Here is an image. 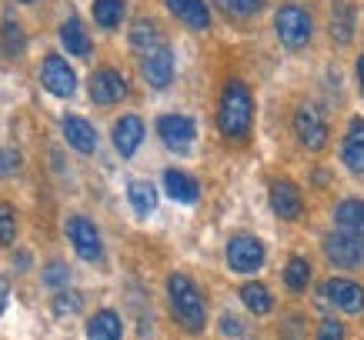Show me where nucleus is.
I'll return each mask as SVG.
<instances>
[{"mask_svg":"<svg viewBox=\"0 0 364 340\" xmlns=\"http://www.w3.org/2000/svg\"><path fill=\"white\" fill-rule=\"evenodd\" d=\"M251 117H254L251 90L244 87L241 80L224 84L221 104H218V127H221L224 137H231V141H244L247 131H251Z\"/></svg>","mask_w":364,"mask_h":340,"instance_id":"1","label":"nucleus"},{"mask_svg":"<svg viewBox=\"0 0 364 340\" xmlns=\"http://www.w3.org/2000/svg\"><path fill=\"white\" fill-rule=\"evenodd\" d=\"M167 297H171V314L188 334H200L204 320H208V307H204V297L194 287V280L184 274H171L167 277Z\"/></svg>","mask_w":364,"mask_h":340,"instance_id":"2","label":"nucleus"},{"mask_svg":"<svg viewBox=\"0 0 364 340\" xmlns=\"http://www.w3.org/2000/svg\"><path fill=\"white\" fill-rule=\"evenodd\" d=\"M274 31L277 40L287 50H301L311 40V13L304 7H298V4H284L274 17Z\"/></svg>","mask_w":364,"mask_h":340,"instance_id":"3","label":"nucleus"},{"mask_svg":"<svg viewBox=\"0 0 364 340\" xmlns=\"http://www.w3.org/2000/svg\"><path fill=\"white\" fill-rule=\"evenodd\" d=\"M264 263V243L251 234H237L228 241V267L234 274H254Z\"/></svg>","mask_w":364,"mask_h":340,"instance_id":"4","label":"nucleus"},{"mask_svg":"<svg viewBox=\"0 0 364 340\" xmlns=\"http://www.w3.org/2000/svg\"><path fill=\"white\" fill-rule=\"evenodd\" d=\"M294 133H298L301 147L324 150V143H328V124H324V117H321V110L314 104H301L294 110Z\"/></svg>","mask_w":364,"mask_h":340,"instance_id":"5","label":"nucleus"},{"mask_svg":"<svg viewBox=\"0 0 364 340\" xmlns=\"http://www.w3.org/2000/svg\"><path fill=\"white\" fill-rule=\"evenodd\" d=\"M324 257L334 263V267H361L364 263V237H351V234L334 231L324 237Z\"/></svg>","mask_w":364,"mask_h":340,"instance_id":"6","label":"nucleus"},{"mask_svg":"<svg viewBox=\"0 0 364 340\" xmlns=\"http://www.w3.org/2000/svg\"><path fill=\"white\" fill-rule=\"evenodd\" d=\"M157 133H161V141H164L167 150L188 154L194 137H198V127H194V121L184 117V114H164V117L157 121Z\"/></svg>","mask_w":364,"mask_h":340,"instance_id":"7","label":"nucleus"},{"mask_svg":"<svg viewBox=\"0 0 364 340\" xmlns=\"http://www.w3.org/2000/svg\"><path fill=\"white\" fill-rule=\"evenodd\" d=\"M41 80H44V87L50 90L54 97H70V94L77 90V74H74V67L57 54H50L44 60V67H41Z\"/></svg>","mask_w":364,"mask_h":340,"instance_id":"8","label":"nucleus"},{"mask_svg":"<svg viewBox=\"0 0 364 340\" xmlns=\"http://www.w3.org/2000/svg\"><path fill=\"white\" fill-rule=\"evenodd\" d=\"M321 294H324L328 304H334V307L344 310V314H361L364 310V290H361V284H354V280L331 277V280L324 284Z\"/></svg>","mask_w":364,"mask_h":340,"instance_id":"9","label":"nucleus"},{"mask_svg":"<svg viewBox=\"0 0 364 340\" xmlns=\"http://www.w3.org/2000/svg\"><path fill=\"white\" fill-rule=\"evenodd\" d=\"M67 237H70L74 251H77L84 261H100V257H104L100 234H97V227H94L87 217H70L67 220Z\"/></svg>","mask_w":364,"mask_h":340,"instance_id":"10","label":"nucleus"},{"mask_svg":"<svg viewBox=\"0 0 364 340\" xmlns=\"http://www.w3.org/2000/svg\"><path fill=\"white\" fill-rule=\"evenodd\" d=\"M141 70H144V80H147L151 87H154V90H164L167 84L174 80V54H171L167 47L157 44L154 50H147V54H144Z\"/></svg>","mask_w":364,"mask_h":340,"instance_id":"11","label":"nucleus"},{"mask_svg":"<svg viewBox=\"0 0 364 340\" xmlns=\"http://www.w3.org/2000/svg\"><path fill=\"white\" fill-rule=\"evenodd\" d=\"M127 97V84L117 70H97L90 77V100L100 104V107H111V104H121Z\"/></svg>","mask_w":364,"mask_h":340,"instance_id":"12","label":"nucleus"},{"mask_svg":"<svg viewBox=\"0 0 364 340\" xmlns=\"http://www.w3.org/2000/svg\"><path fill=\"white\" fill-rule=\"evenodd\" d=\"M271 210H274L281 220H298L301 210H304L298 184H291V180H274V184H271Z\"/></svg>","mask_w":364,"mask_h":340,"instance_id":"13","label":"nucleus"},{"mask_svg":"<svg viewBox=\"0 0 364 340\" xmlns=\"http://www.w3.org/2000/svg\"><path fill=\"white\" fill-rule=\"evenodd\" d=\"M341 160L351 174H364V121L354 117L348 124V133H344V143H341Z\"/></svg>","mask_w":364,"mask_h":340,"instance_id":"14","label":"nucleus"},{"mask_svg":"<svg viewBox=\"0 0 364 340\" xmlns=\"http://www.w3.org/2000/svg\"><path fill=\"white\" fill-rule=\"evenodd\" d=\"M144 141V124L137 114H124L117 127H114V147H117V154L121 157H134L137 154V147Z\"/></svg>","mask_w":364,"mask_h":340,"instance_id":"15","label":"nucleus"},{"mask_svg":"<svg viewBox=\"0 0 364 340\" xmlns=\"http://www.w3.org/2000/svg\"><path fill=\"white\" fill-rule=\"evenodd\" d=\"M64 137L77 154H94L97 150V131L84 117H77V114H67L64 117Z\"/></svg>","mask_w":364,"mask_h":340,"instance_id":"16","label":"nucleus"},{"mask_svg":"<svg viewBox=\"0 0 364 340\" xmlns=\"http://www.w3.org/2000/svg\"><path fill=\"white\" fill-rule=\"evenodd\" d=\"M334 227L351 237H364V200L348 197L334 207Z\"/></svg>","mask_w":364,"mask_h":340,"instance_id":"17","label":"nucleus"},{"mask_svg":"<svg viewBox=\"0 0 364 340\" xmlns=\"http://www.w3.org/2000/svg\"><path fill=\"white\" fill-rule=\"evenodd\" d=\"M164 190H167V197L177 200V204H194L200 194V187L194 177H188L184 170H164Z\"/></svg>","mask_w":364,"mask_h":340,"instance_id":"18","label":"nucleus"},{"mask_svg":"<svg viewBox=\"0 0 364 340\" xmlns=\"http://www.w3.org/2000/svg\"><path fill=\"white\" fill-rule=\"evenodd\" d=\"M167 11L174 13L181 23L194 27V31H204L210 23V11L204 7V0H167Z\"/></svg>","mask_w":364,"mask_h":340,"instance_id":"19","label":"nucleus"},{"mask_svg":"<svg viewBox=\"0 0 364 340\" xmlns=\"http://www.w3.org/2000/svg\"><path fill=\"white\" fill-rule=\"evenodd\" d=\"M124 337V324L114 310H97L87 320V340H121Z\"/></svg>","mask_w":364,"mask_h":340,"instance_id":"20","label":"nucleus"},{"mask_svg":"<svg viewBox=\"0 0 364 340\" xmlns=\"http://www.w3.org/2000/svg\"><path fill=\"white\" fill-rule=\"evenodd\" d=\"M354 37V4L351 0H338L331 7V40L338 44H351Z\"/></svg>","mask_w":364,"mask_h":340,"instance_id":"21","label":"nucleus"},{"mask_svg":"<svg viewBox=\"0 0 364 340\" xmlns=\"http://www.w3.org/2000/svg\"><path fill=\"white\" fill-rule=\"evenodd\" d=\"M60 40H64V47L74 57H87L90 54V37H87V31H84V23H80L77 17H70V21L60 27Z\"/></svg>","mask_w":364,"mask_h":340,"instance_id":"22","label":"nucleus"},{"mask_svg":"<svg viewBox=\"0 0 364 340\" xmlns=\"http://www.w3.org/2000/svg\"><path fill=\"white\" fill-rule=\"evenodd\" d=\"M127 200H131V207L137 217H147V214H154L157 207V190L147 180H134L131 187H127Z\"/></svg>","mask_w":364,"mask_h":340,"instance_id":"23","label":"nucleus"},{"mask_svg":"<svg viewBox=\"0 0 364 340\" xmlns=\"http://www.w3.org/2000/svg\"><path fill=\"white\" fill-rule=\"evenodd\" d=\"M241 300H244V307L251 310V314H257V317H264V314H271V294H267V287L264 284H257V280H251V284H244L241 287Z\"/></svg>","mask_w":364,"mask_h":340,"instance_id":"24","label":"nucleus"},{"mask_svg":"<svg viewBox=\"0 0 364 340\" xmlns=\"http://www.w3.org/2000/svg\"><path fill=\"white\" fill-rule=\"evenodd\" d=\"M23 27L14 17H4V23H0V54L4 57H17L23 50Z\"/></svg>","mask_w":364,"mask_h":340,"instance_id":"25","label":"nucleus"},{"mask_svg":"<svg viewBox=\"0 0 364 340\" xmlns=\"http://www.w3.org/2000/svg\"><path fill=\"white\" fill-rule=\"evenodd\" d=\"M284 284H287V290H294V294L308 290V284H311V263L304 261V257H291V261H287Z\"/></svg>","mask_w":364,"mask_h":340,"instance_id":"26","label":"nucleus"},{"mask_svg":"<svg viewBox=\"0 0 364 340\" xmlns=\"http://www.w3.org/2000/svg\"><path fill=\"white\" fill-rule=\"evenodd\" d=\"M94 21L104 31H114L124 21V0H94Z\"/></svg>","mask_w":364,"mask_h":340,"instance_id":"27","label":"nucleus"},{"mask_svg":"<svg viewBox=\"0 0 364 340\" xmlns=\"http://www.w3.org/2000/svg\"><path fill=\"white\" fill-rule=\"evenodd\" d=\"M157 37H161V33H157V23L147 21V17H141V21L131 27V47L134 50H144V54H147V50H154Z\"/></svg>","mask_w":364,"mask_h":340,"instance_id":"28","label":"nucleus"},{"mask_svg":"<svg viewBox=\"0 0 364 340\" xmlns=\"http://www.w3.org/2000/svg\"><path fill=\"white\" fill-rule=\"evenodd\" d=\"M218 4V11L231 13V17H257L261 7H264V0H214Z\"/></svg>","mask_w":364,"mask_h":340,"instance_id":"29","label":"nucleus"},{"mask_svg":"<svg viewBox=\"0 0 364 340\" xmlns=\"http://www.w3.org/2000/svg\"><path fill=\"white\" fill-rule=\"evenodd\" d=\"M80 304H84V297L77 294V290H60V294L54 297V314L57 317H70V314H77Z\"/></svg>","mask_w":364,"mask_h":340,"instance_id":"30","label":"nucleus"},{"mask_svg":"<svg viewBox=\"0 0 364 340\" xmlns=\"http://www.w3.org/2000/svg\"><path fill=\"white\" fill-rule=\"evenodd\" d=\"M14 237H17V217L7 204H0V243L7 247V243H14Z\"/></svg>","mask_w":364,"mask_h":340,"instance_id":"31","label":"nucleus"},{"mask_svg":"<svg viewBox=\"0 0 364 340\" xmlns=\"http://www.w3.org/2000/svg\"><path fill=\"white\" fill-rule=\"evenodd\" d=\"M67 277H70V270H67V263H47L44 267V284L47 287H64Z\"/></svg>","mask_w":364,"mask_h":340,"instance_id":"32","label":"nucleus"},{"mask_svg":"<svg viewBox=\"0 0 364 340\" xmlns=\"http://www.w3.org/2000/svg\"><path fill=\"white\" fill-rule=\"evenodd\" d=\"M318 340H344V324H338V320L324 317L318 324Z\"/></svg>","mask_w":364,"mask_h":340,"instance_id":"33","label":"nucleus"},{"mask_svg":"<svg viewBox=\"0 0 364 340\" xmlns=\"http://www.w3.org/2000/svg\"><path fill=\"white\" fill-rule=\"evenodd\" d=\"M241 330H244V324L237 317H231V314H224L221 317V334L224 337H241Z\"/></svg>","mask_w":364,"mask_h":340,"instance_id":"34","label":"nucleus"},{"mask_svg":"<svg viewBox=\"0 0 364 340\" xmlns=\"http://www.w3.org/2000/svg\"><path fill=\"white\" fill-rule=\"evenodd\" d=\"M7 297H11V284L0 277V314H4V307H7Z\"/></svg>","mask_w":364,"mask_h":340,"instance_id":"35","label":"nucleus"},{"mask_svg":"<svg viewBox=\"0 0 364 340\" xmlns=\"http://www.w3.org/2000/svg\"><path fill=\"white\" fill-rule=\"evenodd\" d=\"M358 87H361V97H364V54L358 57Z\"/></svg>","mask_w":364,"mask_h":340,"instance_id":"36","label":"nucleus"},{"mask_svg":"<svg viewBox=\"0 0 364 340\" xmlns=\"http://www.w3.org/2000/svg\"><path fill=\"white\" fill-rule=\"evenodd\" d=\"M0 174H4V157H0Z\"/></svg>","mask_w":364,"mask_h":340,"instance_id":"37","label":"nucleus"},{"mask_svg":"<svg viewBox=\"0 0 364 340\" xmlns=\"http://www.w3.org/2000/svg\"><path fill=\"white\" fill-rule=\"evenodd\" d=\"M21 4H33V0H21Z\"/></svg>","mask_w":364,"mask_h":340,"instance_id":"38","label":"nucleus"}]
</instances>
